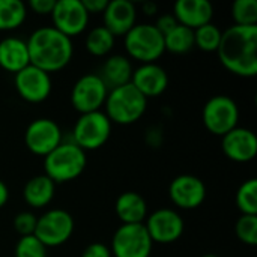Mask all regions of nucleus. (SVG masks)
<instances>
[{
  "label": "nucleus",
  "instance_id": "nucleus-2",
  "mask_svg": "<svg viewBox=\"0 0 257 257\" xmlns=\"http://www.w3.org/2000/svg\"><path fill=\"white\" fill-rule=\"evenodd\" d=\"M27 48L30 65L48 72L62 71L69 65L74 56L72 39L53 26L39 27L29 36Z\"/></svg>",
  "mask_w": 257,
  "mask_h": 257
},
{
  "label": "nucleus",
  "instance_id": "nucleus-26",
  "mask_svg": "<svg viewBox=\"0 0 257 257\" xmlns=\"http://www.w3.org/2000/svg\"><path fill=\"white\" fill-rule=\"evenodd\" d=\"M114 41H116V38L104 26H98V27H93L87 33L84 45H86V50L92 56L104 57L111 53V50L114 47Z\"/></svg>",
  "mask_w": 257,
  "mask_h": 257
},
{
  "label": "nucleus",
  "instance_id": "nucleus-23",
  "mask_svg": "<svg viewBox=\"0 0 257 257\" xmlns=\"http://www.w3.org/2000/svg\"><path fill=\"white\" fill-rule=\"evenodd\" d=\"M56 194V184L45 175H36L30 178L23 188L24 202L35 209L48 206Z\"/></svg>",
  "mask_w": 257,
  "mask_h": 257
},
{
  "label": "nucleus",
  "instance_id": "nucleus-17",
  "mask_svg": "<svg viewBox=\"0 0 257 257\" xmlns=\"http://www.w3.org/2000/svg\"><path fill=\"white\" fill-rule=\"evenodd\" d=\"M131 84L146 98H155L166 92L169 75L158 63H143L133 71Z\"/></svg>",
  "mask_w": 257,
  "mask_h": 257
},
{
  "label": "nucleus",
  "instance_id": "nucleus-8",
  "mask_svg": "<svg viewBox=\"0 0 257 257\" xmlns=\"http://www.w3.org/2000/svg\"><path fill=\"white\" fill-rule=\"evenodd\" d=\"M74 218L65 209H50L38 217L35 236L47 247L54 248L66 244L74 233Z\"/></svg>",
  "mask_w": 257,
  "mask_h": 257
},
{
  "label": "nucleus",
  "instance_id": "nucleus-16",
  "mask_svg": "<svg viewBox=\"0 0 257 257\" xmlns=\"http://www.w3.org/2000/svg\"><path fill=\"white\" fill-rule=\"evenodd\" d=\"M221 149L230 161L250 163L257 154L256 134L248 128L236 126L221 137Z\"/></svg>",
  "mask_w": 257,
  "mask_h": 257
},
{
  "label": "nucleus",
  "instance_id": "nucleus-29",
  "mask_svg": "<svg viewBox=\"0 0 257 257\" xmlns=\"http://www.w3.org/2000/svg\"><path fill=\"white\" fill-rule=\"evenodd\" d=\"M232 18L235 26H257L256 0H236L232 5Z\"/></svg>",
  "mask_w": 257,
  "mask_h": 257
},
{
  "label": "nucleus",
  "instance_id": "nucleus-6",
  "mask_svg": "<svg viewBox=\"0 0 257 257\" xmlns=\"http://www.w3.org/2000/svg\"><path fill=\"white\" fill-rule=\"evenodd\" d=\"M111 126L113 123L101 110L80 114L72 130V142L84 152L96 151L108 142Z\"/></svg>",
  "mask_w": 257,
  "mask_h": 257
},
{
  "label": "nucleus",
  "instance_id": "nucleus-36",
  "mask_svg": "<svg viewBox=\"0 0 257 257\" xmlns=\"http://www.w3.org/2000/svg\"><path fill=\"white\" fill-rule=\"evenodd\" d=\"M87 14H102L107 8V0H81Z\"/></svg>",
  "mask_w": 257,
  "mask_h": 257
},
{
  "label": "nucleus",
  "instance_id": "nucleus-14",
  "mask_svg": "<svg viewBox=\"0 0 257 257\" xmlns=\"http://www.w3.org/2000/svg\"><path fill=\"white\" fill-rule=\"evenodd\" d=\"M89 17L81 0H56L51 12L53 27L68 38L83 33L89 24Z\"/></svg>",
  "mask_w": 257,
  "mask_h": 257
},
{
  "label": "nucleus",
  "instance_id": "nucleus-19",
  "mask_svg": "<svg viewBox=\"0 0 257 257\" xmlns=\"http://www.w3.org/2000/svg\"><path fill=\"white\" fill-rule=\"evenodd\" d=\"M173 17L181 26L196 30L212 23L214 6L208 0H179L173 6Z\"/></svg>",
  "mask_w": 257,
  "mask_h": 257
},
{
  "label": "nucleus",
  "instance_id": "nucleus-31",
  "mask_svg": "<svg viewBox=\"0 0 257 257\" xmlns=\"http://www.w3.org/2000/svg\"><path fill=\"white\" fill-rule=\"evenodd\" d=\"M14 254L15 257H47V247L35 235L21 236L17 241Z\"/></svg>",
  "mask_w": 257,
  "mask_h": 257
},
{
  "label": "nucleus",
  "instance_id": "nucleus-12",
  "mask_svg": "<svg viewBox=\"0 0 257 257\" xmlns=\"http://www.w3.org/2000/svg\"><path fill=\"white\" fill-rule=\"evenodd\" d=\"M62 130L56 120L39 117L32 120L24 133L26 148L38 157H47L62 143Z\"/></svg>",
  "mask_w": 257,
  "mask_h": 257
},
{
  "label": "nucleus",
  "instance_id": "nucleus-15",
  "mask_svg": "<svg viewBox=\"0 0 257 257\" xmlns=\"http://www.w3.org/2000/svg\"><path fill=\"white\" fill-rule=\"evenodd\" d=\"M169 197L179 209L191 211L205 202L206 185L194 175H179L169 185Z\"/></svg>",
  "mask_w": 257,
  "mask_h": 257
},
{
  "label": "nucleus",
  "instance_id": "nucleus-18",
  "mask_svg": "<svg viewBox=\"0 0 257 257\" xmlns=\"http://www.w3.org/2000/svg\"><path fill=\"white\" fill-rule=\"evenodd\" d=\"M104 27L116 38L125 36L137 24V8L130 0H113L102 12Z\"/></svg>",
  "mask_w": 257,
  "mask_h": 257
},
{
  "label": "nucleus",
  "instance_id": "nucleus-11",
  "mask_svg": "<svg viewBox=\"0 0 257 257\" xmlns=\"http://www.w3.org/2000/svg\"><path fill=\"white\" fill-rule=\"evenodd\" d=\"M145 227L154 244H173L185 230L184 218L170 208H161L149 214L145 220Z\"/></svg>",
  "mask_w": 257,
  "mask_h": 257
},
{
  "label": "nucleus",
  "instance_id": "nucleus-25",
  "mask_svg": "<svg viewBox=\"0 0 257 257\" xmlns=\"http://www.w3.org/2000/svg\"><path fill=\"white\" fill-rule=\"evenodd\" d=\"M164 38V48L173 54H185L194 48V30L178 24Z\"/></svg>",
  "mask_w": 257,
  "mask_h": 257
},
{
  "label": "nucleus",
  "instance_id": "nucleus-22",
  "mask_svg": "<svg viewBox=\"0 0 257 257\" xmlns=\"http://www.w3.org/2000/svg\"><path fill=\"white\" fill-rule=\"evenodd\" d=\"M114 211L122 224H143L148 217L146 200L134 191L122 193L116 200Z\"/></svg>",
  "mask_w": 257,
  "mask_h": 257
},
{
  "label": "nucleus",
  "instance_id": "nucleus-35",
  "mask_svg": "<svg viewBox=\"0 0 257 257\" xmlns=\"http://www.w3.org/2000/svg\"><path fill=\"white\" fill-rule=\"evenodd\" d=\"M56 0H30L29 8L38 15H51Z\"/></svg>",
  "mask_w": 257,
  "mask_h": 257
},
{
  "label": "nucleus",
  "instance_id": "nucleus-24",
  "mask_svg": "<svg viewBox=\"0 0 257 257\" xmlns=\"http://www.w3.org/2000/svg\"><path fill=\"white\" fill-rule=\"evenodd\" d=\"M27 18V5L21 0H0V32L15 30Z\"/></svg>",
  "mask_w": 257,
  "mask_h": 257
},
{
  "label": "nucleus",
  "instance_id": "nucleus-38",
  "mask_svg": "<svg viewBox=\"0 0 257 257\" xmlns=\"http://www.w3.org/2000/svg\"><path fill=\"white\" fill-rule=\"evenodd\" d=\"M142 11H143L146 15H155V14L158 12V6H157V3H154V2H146V3L142 5Z\"/></svg>",
  "mask_w": 257,
  "mask_h": 257
},
{
  "label": "nucleus",
  "instance_id": "nucleus-32",
  "mask_svg": "<svg viewBox=\"0 0 257 257\" xmlns=\"http://www.w3.org/2000/svg\"><path fill=\"white\" fill-rule=\"evenodd\" d=\"M36 221H38V217L33 212H29V211L18 212L14 217V223H12L14 230L20 235V238L33 235L36 229Z\"/></svg>",
  "mask_w": 257,
  "mask_h": 257
},
{
  "label": "nucleus",
  "instance_id": "nucleus-33",
  "mask_svg": "<svg viewBox=\"0 0 257 257\" xmlns=\"http://www.w3.org/2000/svg\"><path fill=\"white\" fill-rule=\"evenodd\" d=\"M179 23L176 21V18L173 17V14H163V15H160L158 18H157V21H155V27H157V30L164 36V35H167L172 29H175L176 26H178Z\"/></svg>",
  "mask_w": 257,
  "mask_h": 257
},
{
  "label": "nucleus",
  "instance_id": "nucleus-5",
  "mask_svg": "<svg viewBox=\"0 0 257 257\" xmlns=\"http://www.w3.org/2000/svg\"><path fill=\"white\" fill-rule=\"evenodd\" d=\"M123 44L128 56L143 63H157L166 53L164 38L154 24H136L125 36Z\"/></svg>",
  "mask_w": 257,
  "mask_h": 257
},
{
  "label": "nucleus",
  "instance_id": "nucleus-20",
  "mask_svg": "<svg viewBox=\"0 0 257 257\" xmlns=\"http://www.w3.org/2000/svg\"><path fill=\"white\" fill-rule=\"evenodd\" d=\"M30 65L27 42L17 36H8L0 41V68L17 74Z\"/></svg>",
  "mask_w": 257,
  "mask_h": 257
},
{
  "label": "nucleus",
  "instance_id": "nucleus-9",
  "mask_svg": "<svg viewBox=\"0 0 257 257\" xmlns=\"http://www.w3.org/2000/svg\"><path fill=\"white\" fill-rule=\"evenodd\" d=\"M154 242L145 224H122L111 238L113 257H151Z\"/></svg>",
  "mask_w": 257,
  "mask_h": 257
},
{
  "label": "nucleus",
  "instance_id": "nucleus-30",
  "mask_svg": "<svg viewBox=\"0 0 257 257\" xmlns=\"http://www.w3.org/2000/svg\"><path fill=\"white\" fill-rule=\"evenodd\" d=\"M235 232L242 244L250 247L257 245V215H241L236 221Z\"/></svg>",
  "mask_w": 257,
  "mask_h": 257
},
{
  "label": "nucleus",
  "instance_id": "nucleus-10",
  "mask_svg": "<svg viewBox=\"0 0 257 257\" xmlns=\"http://www.w3.org/2000/svg\"><path fill=\"white\" fill-rule=\"evenodd\" d=\"M108 95V89L98 74L81 75L72 86L71 105L80 114L99 111Z\"/></svg>",
  "mask_w": 257,
  "mask_h": 257
},
{
  "label": "nucleus",
  "instance_id": "nucleus-13",
  "mask_svg": "<svg viewBox=\"0 0 257 257\" xmlns=\"http://www.w3.org/2000/svg\"><path fill=\"white\" fill-rule=\"evenodd\" d=\"M14 84L20 98L30 104L44 102L53 90L51 75L33 65H29L17 72Z\"/></svg>",
  "mask_w": 257,
  "mask_h": 257
},
{
  "label": "nucleus",
  "instance_id": "nucleus-4",
  "mask_svg": "<svg viewBox=\"0 0 257 257\" xmlns=\"http://www.w3.org/2000/svg\"><path fill=\"white\" fill-rule=\"evenodd\" d=\"M104 107V113L111 123L133 125L146 113L148 99L131 83H128L108 90Z\"/></svg>",
  "mask_w": 257,
  "mask_h": 257
},
{
  "label": "nucleus",
  "instance_id": "nucleus-34",
  "mask_svg": "<svg viewBox=\"0 0 257 257\" xmlns=\"http://www.w3.org/2000/svg\"><path fill=\"white\" fill-rule=\"evenodd\" d=\"M81 257H113V256H111L110 247H107L105 244H101V242H92V244H89V245L83 250Z\"/></svg>",
  "mask_w": 257,
  "mask_h": 257
},
{
  "label": "nucleus",
  "instance_id": "nucleus-27",
  "mask_svg": "<svg viewBox=\"0 0 257 257\" xmlns=\"http://www.w3.org/2000/svg\"><path fill=\"white\" fill-rule=\"evenodd\" d=\"M221 29L212 23L205 24L194 30V47L205 53H217L221 42Z\"/></svg>",
  "mask_w": 257,
  "mask_h": 257
},
{
  "label": "nucleus",
  "instance_id": "nucleus-37",
  "mask_svg": "<svg viewBox=\"0 0 257 257\" xmlns=\"http://www.w3.org/2000/svg\"><path fill=\"white\" fill-rule=\"evenodd\" d=\"M8 200H9V190H8V185L0 179V209H2L3 206H6Z\"/></svg>",
  "mask_w": 257,
  "mask_h": 257
},
{
  "label": "nucleus",
  "instance_id": "nucleus-3",
  "mask_svg": "<svg viewBox=\"0 0 257 257\" xmlns=\"http://www.w3.org/2000/svg\"><path fill=\"white\" fill-rule=\"evenodd\" d=\"M87 166V157L74 142H62L54 151L44 157L45 176L56 185L77 179Z\"/></svg>",
  "mask_w": 257,
  "mask_h": 257
},
{
  "label": "nucleus",
  "instance_id": "nucleus-1",
  "mask_svg": "<svg viewBox=\"0 0 257 257\" xmlns=\"http://www.w3.org/2000/svg\"><path fill=\"white\" fill-rule=\"evenodd\" d=\"M221 65L233 75H257V26H232L221 35L217 50Z\"/></svg>",
  "mask_w": 257,
  "mask_h": 257
},
{
  "label": "nucleus",
  "instance_id": "nucleus-7",
  "mask_svg": "<svg viewBox=\"0 0 257 257\" xmlns=\"http://www.w3.org/2000/svg\"><path fill=\"white\" fill-rule=\"evenodd\" d=\"M202 122L211 134L223 137L224 134L238 126V104L227 95H215L209 98L203 105Z\"/></svg>",
  "mask_w": 257,
  "mask_h": 257
},
{
  "label": "nucleus",
  "instance_id": "nucleus-39",
  "mask_svg": "<svg viewBox=\"0 0 257 257\" xmlns=\"http://www.w3.org/2000/svg\"><path fill=\"white\" fill-rule=\"evenodd\" d=\"M202 257H218L217 254H203Z\"/></svg>",
  "mask_w": 257,
  "mask_h": 257
},
{
  "label": "nucleus",
  "instance_id": "nucleus-28",
  "mask_svg": "<svg viewBox=\"0 0 257 257\" xmlns=\"http://www.w3.org/2000/svg\"><path fill=\"white\" fill-rule=\"evenodd\" d=\"M236 205L242 215H257V179L244 181L236 191Z\"/></svg>",
  "mask_w": 257,
  "mask_h": 257
},
{
  "label": "nucleus",
  "instance_id": "nucleus-21",
  "mask_svg": "<svg viewBox=\"0 0 257 257\" xmlns=\"http://www.w3.org/2000/svg\"><path fill=\"white\" fill-rule=\"evenodd\" d=\"M133 65L126 56L111 54L105 59L101 72L98 74L108 90L131 83L133 77Z\"/></svg>",
  "mask_w": 257,
  "mask_h": 257
}]
</instances>
